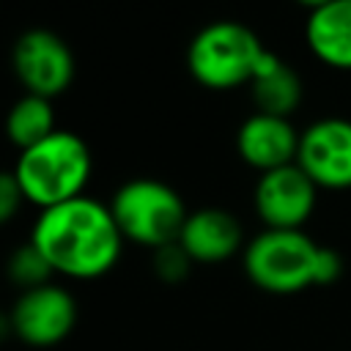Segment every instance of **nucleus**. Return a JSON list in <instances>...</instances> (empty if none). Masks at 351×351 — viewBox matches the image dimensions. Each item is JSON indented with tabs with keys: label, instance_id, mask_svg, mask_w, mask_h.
Instances as JSON below:
<instances>
[{
	"label": "nucleus",
	"instance_id": "9d476101",
	"mask_svg": "<svg viewBox=\"0 0 351 351\" xmlns=\"http://www.w3.org/2000/svg\"><path fill=\"white\" fill-rule=\"evenodd\" d=\"M299 134L302 132H296L291 118L252 112L241 121L236 132V151L244 165L258 173H269L296 162Z\"/></svg>",
	"mask_w": 351,
	"mask_h": 351
},
{
	"label": "nucleus",
	"instance_id": "6ab92c4d",
	"mask_svg": "<svg viewBox=\"0 0 351 351\" xmlns=\"http://www.w3.org/2000/svg\"><path fill=\"white\" fill-rule=\"evenodd\" d=\"M299 5H304V8H310V11H315V8H321V5H326V3H332V0H296Z\"/></svg>",
	"mask_w": 351,
	"mask_h": 351
},
{
	"label": "nucleus",
	"instance_id": "7ed1b4c3",
	"mask_svg": "<svg viewBox=\"0 0 351 351\" xmlns=\"http://www.w3.org/2000/svg\"><path fill=\"white\" fill-rule=\"evenodd\" d=\"M14 176L25 200L44 211L85 195L93 176V154L77 132L55 129L41 143L19 151Z\"/></svg>",
	"mask_w": 351,
	"mask_h": 351
},
{
	"label": "nucleus",
	"instance_id": "ddd939ff",
	"mask_svg": "<svg viewBox=\"0 0 351 351\" xmlns=\"http://www.w3.org/2000/svg\"><path fill=\"white\" fill-rule=\"evenodd\" d=\"M250 93H252L255 112L291 118L302 104L304 88H302L299 71L288 66L280 55L266 49V55L255 69V77L250 80Z\"/></svg>",
	"mask_w": 351,
	"mask_h": 351
},
{
	"label": "nucleus",
	"instance_id": "1a4fd4ad",
	"mask_svg": "<svg viewBox=\"0 0 351 351\" xmlns=\"http://www.w3.org/2000/svg\"><path fill=\"white\" fill-rule=\"evenodd\" d=\"M318 186L293 162L258 176L252 203L266 228L274 230H302L315 208Z\"/></svg>",
	"mask_w": 351,
	"mask_h": 351
},
{
	"label": "nucleus",
	"instance_id": "9b49d317",
	"mask_svg": "<svg viewBox=\"0 0 351 351\" xmlns=\"http://www.w3.org/2000/svg\"><path fill=\"white\" fill-rule=\"evenodd\" d=\"M178 244L195 263H225L244 252V228L228 208L203 206L186 214Z\"/></svg>",
	"mask_w": 351,
	"mask_h": 351
},
{
	"label": "nucleus",
	"instance_id": "f3484780",
	"mask_svg": "<svg viewBox=\"0 0 351 351\" xmlns=\"http://www.w3.org/2000/svg\"><path fill=\"white\" fill-rule=\"evenodd\" d=\"M25 203L27 200L22 195V186H19L14 170H0V228L8 225Z\"/></svg>",
	"mask_w": 351,
	"mask_h": 351
},
{
	"label": "nucleus",
	"instance_id": "f8f14e48",
	"mask_svg": "<svg viewBox=\"0 0 351 351\" xmlns=\"http://www.w3.org/2000/svg\"><path fill=\"white\" fill-rule=\"evenodd\" d=\"M304 38L321 63L351 71V0H332L310 11Z\"/></svg>",
	"mask_w": 351,
	"mask_h": 351
},
{
	"label": "nucleus",
	"instance_id": "423d86ee",
	"mask_svg": "<svg viewBox=\"0 0 351 351\" xmlns=\"http://www.w3.org/2000/svg\"><path fill=\"white\" fill-rule=\"evenodd\" d=\"M11 71L25 93L55 99L71 88L77 60L63 36L49 27H30L11 47Z\"/></svg>",
	"mask_w": 351,
	"mask_h": 351
},
{
	"label": "nucleus",
	"instance_id": "4468645a",
	"mask_svg": "<svg viewBox=\"0 0 351 351\" xmlns=\"http://www.w3.org/2000/svg\"><path fill=\"white\" fill-rule=\"evenodd\" d=\"M55 129H58L55 107H52V99H44V96L22 93L5 115V137L11 140V145L16 151H25V148L41 143Z\"/></svg>",
	"mask_w": 351,
	"mask_h": 351
},
{
	"label": "nucleus",
	"instance_id": "f257e3e1",
	"mask_svg": "<svg viewBox=\"0 0 351 351\" xmlns=\"http://www.w3.org/2000/svg\"><path fill=\"white\" fill-rule=\"evenodd\" d=\"M30 241L52 266L55 277L66 280H99L110 274L123 250L110 203L90 195L38 211Z\"/></svg>",
	"mask_w": 351,
	"mask_h": 351
},
{
	"label": "nucleus",
	"instance_id": "0eeeda50",
	"mask_svg": "<svg viewBox=\"0 0 351 351\" xmlns=\"http://www.w3.org/2000/svg\"><path fill=\"white\" fill-rule=\"evenodd\" d=\"M8 313L14 324V337L30 348L60 346L74 332L80 318L74 293L55 280L19 291Z\"/></svg>",
	"mask_w": 351,
	"mask_h": 351
},
{
	"label": "nucleus",
	"instance_id": "f03ea898",
	"mask_svg": "<svg viewBox=\"0 0 351 351\" xmlns=\"http://www.w3.org/2000/svg\"><path fill=\"white\" fill-rule=\"evenodd\" d=\"M241 263L252 285L280 296L313 285H329L343 274L340 252L315 244L302 230H261L244 244Z\"/></svg>",
	"mask_w": 351,
	"mask_h": 351
},
{
	"label": "nucleus",
	"instance_id": "39448f33",
	"mask_svg": "<svg viewBox=\"0 0 351 351\" xmlns=\"http://www.w3.org/2000/svg\"><path fill=\"white\" fill-rule=\"evenodd\" d=\"M110 211L123 241L148 247L151 252L178 241V233L189 214L184 197L159 178L123 181L110 200Z\"/></svg>",
	"mask_w": 351,
	"mask_h": 351
},
{
	"label": "nucleus",
	"instance_id": "6e6552de",
	"mask_svg": "<svg viewBox=\"0 0 351 351\" xmlns=\"http://www.w3.org/2000/svg\"><path fill=\"white\" fill-rule=\"evenodd\" d=\"M296 165L318 189H351V121L321 118L299 134Z\"/></svg>",
	"mask_w": 351,
	"mask_h": 351
},
{
	"label": "nucleus",
	"instance_id": "a211bd4d",
	"mask_svg": "<svg viewBox=\"0 0 351 351\" xmlns=\"http://www.w3.org/2000/svg\"><path fill=\"white\" fill-rule=\"evenodd\" d=\"M8 337H14V324H11V313L0 310V343H5Z\"/></svg>",
	"mask_w": 351,
	"mask_h": 351
},
{
	"label": "nucleus",
	"instance_id": "dca6fc26",
	"mask_svg": "<svg viewBox=\"0 0 351 351\" xmlns=\"http://www.w3.org/2000/svg\"><path fill=\"white\" fill-rule=\"evenodd\" d=\"M192 266H195V261L184 252V247H181L178 241L165 244V247L154 250V255H151V269H154L156 280H162V282H167V285L184 282V280L189 277Z\"/></svg>",
	"mask_w": 351,
	"mask_h": 351
},
{
	"label": "nucleus",
	"instance_id": "2eb2a0df",
	"mask_svg": "<svg viewBox=\"0 0 351 351\" xmlns=\"http://www.w3.org/2000/svg\"><path fill=\"white\" fill-rule=\"evenodd\" d=\"M5 274H8L11 285H16L19 291H27V288H36V285H44V282H52L55 280L52 266L44 261V255L36 250V244L30 239L25 244H19L8 255Z\"/></svg>",
	"mask_w": 351,
	"mask_h": 351
},
{
	"label": "nucleus",
	"instance_id": "20e7f679",
	"mask_svg": "<svg viewBox=\"0 0 351 351\" xmlns=\"http://www.w3.org/2000/svg\"><path fill=\"white\" fill-rule=\"evenodd\" d=\"M263 55L266 47L252 27L219 19L192 36L186 47V69L192 80L208 90H233L250 85Z\"/></svg>",
	"mask_w": 351,
	"mask_h": 351
}]
</instances>
